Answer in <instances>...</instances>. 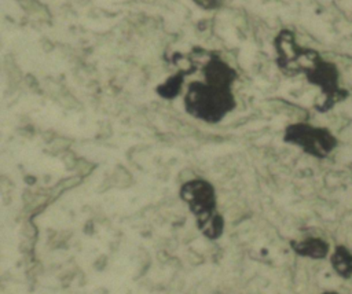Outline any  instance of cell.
I'll list each match as a JSON object with an SVG mask.
<instances>
[{
  "instance_id": "cell-1",
  "label": "cell",
  "mask_w": 352,
  "mask_h": 294,
  "mask_svg": "<svg viewBox=\"0 0 352 294\" xmlns=\"http://www.w3.org/2000/svg\"><path fill=\"white\" fill-rule=\"evenodd\" d=\"M274 47L276 65L285 76L304 74L307 81L320 91V98L314 106L319 113L331 110L349 96L348 89L340 84L338 66L323 58L316 49L300 45L293 32L279 33L274 40Z\"/></svg>"
},
{
  "instance_id": "cell-2",
  "label": "cell",
  "mask_w": 352,
  "mask_h": 294,
  "mask_svg": "<svg viewBox=\"0 0 352 294\" xmlns=\"http://www.w3.org/2000/svg\"><path fill=\"white\" fill-rule=\"evenodd\" d=\"M235 98L231 89L192 81L184 95L186 111L201 121L216 124L235 109Z\"/></svg>"
},
{
  "instance_id": "cell-3",
  "label": "cell",
  "mask_w": 352,
  "mask_h": 294,
  "mask_svg": "<svg viewBox=\"0 0 352 294\" xmlns=\"http://www.w3.org/2000/svg\"><path fill=\"white\" fill-rule=\"evenodd\" d=\"M180 198L195 216L197 225L206 238L217 239L223 234L224 221L216 212V192L209 181L194 179L184 183Z\"/></svg>"
},
{
  "instance_id": "cell-4",
  "label": "cell",
  "mask_w": 352,
  "mask_h": 294,
  "mask_svg": "<svg viewBox=\"0 0 352 294\" xmlns=\"http://www.w3.org/2000/svg\"><path fill=\"white\" fill-rule=\"evenodd\" d=\"M283 140L300 147L304 152L324 158L337 147L336 135L326 126H316L308 122H294L285 128Z\"/></svg>"
},
{
  "instance_id": "cell-5",
  "label": "cell",
  "mask_w": 352,
  "mask_h": 294,
  "mask_svg": "<svg viewBox=\"0 0 352 294\" xmlns=\"http://www.w3.org/2000/svg\"><path fill=\"white\" fill-rule=\"evenodd\" d=\"M236 77V71L219 56L209 58L204 66V78L209 85L231 89Z\"/></svg>"
},
{
  "instance_id": "cell-6",
  "label": "cell",
  "mask_w": 352,
  "mask_h": 294,
  "mask_svg": "<svg viewBox=\"0 0 352 294\" xmlns=\"http://www.w3.org/2000/svg\"><path fill=\"white\" fill-rule=\"evenodd\" d=\"M183 77H184L183 73H179V74H175V76L169 77L168 80H165L162 84H160L157 87V93L160 96L165 98V99L175 98L183 87V81H184Z\"/></svg>"
},
{
  "instance_id": "cell-7",
  "label": "cell",
  "mask_w": 352,
  "mask_h": 294,
  "mask_svg": "<svg viewBox=\"0 0 352 294\" xmlns=\"http://www.w3.org/2000/svg\"><path fill=\"white\" fill-rule=\"evenodd\" d=\"M297 253L308 254V256H320L323 253V247H326L320 240L318 239H308L301 243L293 245Z\"/></svg>"
},
{
  "instance_id": "cell-8",
  "label": "cell",
  "mask_w": 352,
  "mask_h": 294,
  "mask_svg": "<svg viewBox=\"0 0 352 294\" xmlns=\"http://www.w3.org/2000/svg\"><path fill=\"white\" fill-rule=\"evenodd\" d=\"M198 7L204 8V10H213L217 8L220 1L219 0H192Z\"/></svg>"
}]
</instances>
